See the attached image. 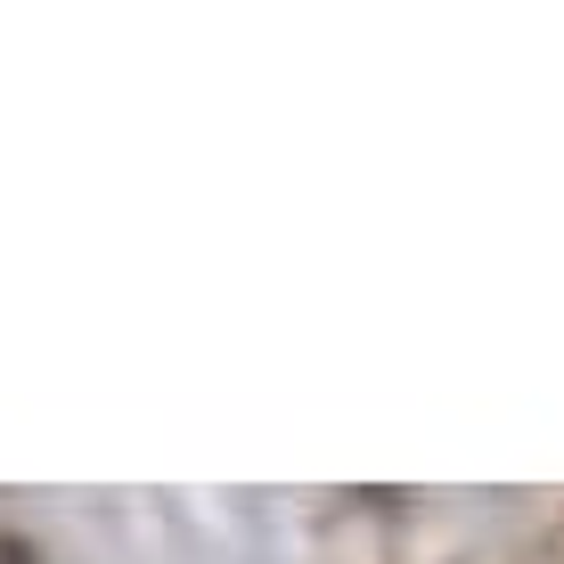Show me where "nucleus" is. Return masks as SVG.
<instances>
[{
  "mask_svg": "<svg viewBox=\"0 0 564 564\" xmlns=\"http://www.w3.org/2000/svg\"><path fill=\"white\" fill-rule=\"evenodd\" d=\"M0 564H25V556H9V549H0Z\"/></svg>",
  "mask_w": 564,
  "mask_h": 564,
  "instance_id": "obj_1",
  "label": "nucleus"
}]
</instances>
